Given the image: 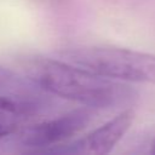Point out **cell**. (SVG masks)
Returning a JSON list of instances; mask_svg holds the SVG:
<instances>
[{
  "label": "cell",
  "instance_id": "cell-1",
  "mask_svg": "<svg viewBox=\"0 0 155 155\" xmlns=\"http://www.w3.org/2000/svg\"><path fill=\"white\" fill-rule=\"evenodd\" d=\"M22 67L40 88L96 109H108L132 103L137 92L127 85L97 75L76 64L46 57H28Z\"/></svg>",
  "mask_w": 155,
  "mask_h": 155
},
{
  "label": "cell",
  "instance_id": "cell-3",
  "mask_svg": "<svg viewBox=\"0 0 155 155\" xmlns=\"http://www.w3.org/2000/svg\"><path fill=\"white\" fill-rule=\"evenodd\" d=\"M91 108H80L51 120H46L24 128L19 140L25 147L46 148L59 144L80 133L92 121Z\"/></svg>",
  "mask_w": 155,
  "mask_h": 155
},
{
  "label": "cell",
  "instance_id": "cell-4",
  "mask_svg": "<svg viewBox=\"0 0 155 155\" xmlns=\"http://www.w3.org/2000/svg\"><path fill=\"white\" fill-rule=\"evenodd\" d=\"M134 119V113L131 109L124 110L104 125L91 131L85 137L71 143L67 148V153L103 155L111 151V149L120 142L125 133L131 127Z\"/></svg>",
  "mask_w": 155,
  "mask_h": 155
},
{
  "label": "cell",
  "instance_id": "cell-2",
  "mask_svg": "<svg viewBox=\"0 0 155 155\" xmlns=\"http://www.w3.org/2000/svg\"><path fill=\"white\" fill-rule=\"evenodd\" d=\"M57 54L108 79L155 84V54L99 45L70 46L57 51Z\"/></svg>",
  "mask_w": 155,
  "mask_h": 155
},
{
  "label": "cell",
  "instance_id": "cell-6",
  "mask_svg": "<svg viewBox=\"0 0 155 155\" xmlns=\"http://www.w3.org/2000/svg\"><path fill=\"white\" fill-rule=\"evenodd\" d=\"M19 84L21 80L13 71L0 65V88H13Z\"/></svg>",
  "mask_w": 155,
  "mask_h": 155
},
{
  "label": "cell",
  "instance_id": "cell-7",
  "mask_svg": "<svg viewBox=\"0 0 155 155\" xmlns=\"http://www.w3.org/2000/svg\"><path fill=\"white\" fill-rule=\"evenodd\" d=\"M151 154H154V155H155V139H154V142H153V147H151Z\"/></svg>",
  "mask_w": 155,
  "mask_h": 155
},
{
  "label": "cell",
  "instance_id": "cell-5",
  "mask_svg": "<svg viewBox=\"0 0 155 155\" xmlns=\"http://www.w3.org/2000/svg\"><path fill=\"white\" fill-rule=\"evenodd\" d=\"M27 107L10 97L0 96V138L12 134L19 126Z\"/></svg>",
  "mask_w": 155,
  "mask_h": 155
}]
</instances>
